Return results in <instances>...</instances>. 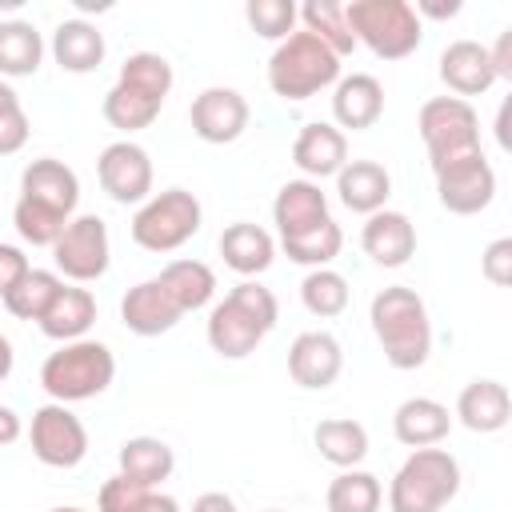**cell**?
Returning <instances> with one entry per match:
<instances>
[{"instance_id": "1", "label": "cell", "mask_w": 512, "mask_h": 512, "mask_svg": "<svg viewBox=\"0 0 512 512\" xmlns=\"http://www.w3.org/2000/svg\"><path fill=\"white\" fill-rule=\"evenodd\" d=\"M276 316H280V304H276L272 288H264L256 280H240L224 300L212 304L208 344L224 360H244L276 328Z\"/></svg>"}, {"instance_id": "2", "label": "cell", "mask_w": 512, "mask_h": 512, "mask_svg": "<svg viewBox=\"0 0 512 512\" xmlns=\"http://www.w3.org/2000/svg\"><path fill=\"white\" fill-rule=\"evenodd\" d=\"M368 320H372V332L384 348V360L400 372H412L428 360L432 352V320H428V308L424 300L404 288V284H392V288H380L372 296V308H368Z\"/></svg>"}, {"instance_id": "3", "label": "cell", "mask_w": 512, "mask_h": 512, "mask_svg": "<svg viewBox=\"0 0 512 512\" xmlns=\"http://www.w3.org/2000/svg\"><path fill=\"white\" fill-rule=\"evenodd\" d=\"M336 80H340V56L332 48H324L304 28H296L288 40H280L268 56V88L288 104L312 100L316 92L332 88Z\"/></svg>"}, {"instance_id": "4", "label": "cell", "mask_w": 512, "mask_h": 512, "mask_svg": "<svg viewBox=\"0 0 512 512\" xmlns=\"http://www.w3.org/2000/svg\"><path fill=\"white\" fill-rule=\"evenodd\" d=\"M116 380V356L108 344L100 340H72L60 344L44 364H40V388L56 400V404H80L92 400L100 392H108V384Z\"/></svg>"}, {"instance_id": "5", "label": "cell", "mask_w": 512, "mask_h": 512, "mask_svg": "<svg viewBox=\"0 0 512 512\" xmlns=\"http://www.w3.org/2000/svg\"><path fill=\"white\" fill-rule=\"evenodd\" d=\"M460 492V464L448 448H412L388 484V512H444Z\"/></svg>"}, {"instance_id": "6", "label": "cell", "mask_w": 512, "mask_h": 512, "mask_svg": "<svg viewBox=\"0 0 512 512\" xmlns=\"http://www.w3.org/2000/svg\"><path fill=\"white\" fill-rule=\"evenodd\" d=\"M344 20L352 28V40L372 48V56L380 60H404L424 40V24L408 0H348Z\"/></svg>"}, {"instance_id": "7", "label": "cell", "mask_w": 512, "mask_h": 512, "mask_svg": "<svg viewBox=\"0 0 512 512\" xmlns=\"http://www.w3.org/2000/svg\"><path fill=\"white\" fill-rule=\"evenodd\" d=\"M200 200L188 188H164L152 192L136 216H132V240L144 252H176L180 244H188L200 232Z\"/></svg>"}, {"instance_id": "8", "label": "cell", "mask_w": 512, "mask_h": 512, "mask_svg": "<svg viewBox=\"0 0 512 512\" xmlns=\"http://www.w3.org/2000/svg\"><path fill=\"white\" fill-rule=\"evenodd\" d=\"M420 140L428 148V164H444L468 152H480V120L468 100L456 96H432L416 116Z\"/></svg>"}, {"instance_id": "9", "label": "cell", "mask_w": 512, "mask_h": 512, "mask_svg": "<svg viewBox=\"0 0 512 512\" xmlns=\"http://www.w3.org/2000/svg\"><path fill=\"white\" fill-rule=\"evenodd\" d=\"M52 260H56V276L72 280V284H92L108 272L112 264V244H108V224L92 212L72 216L60 232V240L52 244Z\"/></svg>"}, {"instance_id": "10", "label": "cell", "mask_w": 512, "mask_h": 512, "mask_svg": "<svg viewBox=\"0 0 512 512\" xmlns=\"http://www.w3.org/2000/svg\"><path fill=\"white\" fill-rule=\"evenodd\" d=\"M432 176H436V196L452 216H476L496 200V172L484 148L436 164Z\"/></svg>"}, {"instance_id": "11", "label": "cell", "mask_w": 512, "mask_h": 512, "mask_svg": "<svg viewBox=\"0 0 512 512\" xmlns=\"http://www.w3.org/2000/svg\"><path fill=\"white\" fill-rule=\"evenodd\" d=\"M28 444H32V456L48 468H76L88 456V428L80 424V416L68 404L52 400L32 412Z\"/></svg>"}, {"instance_id": "12", "label": "cell", "mask_w": 512, "mask_h": 512, "mask_svg": "<svg viewBox=\"0 0 512 512\" xmlns=\"http://www.w3.org/2000/svg\"><path fill=\"white\" fill-rule=\"evenodd\" d=\"M96 180L116 204H144L152 196V160L136 140H112L96 156Z\"/></svg>"}, {"instance_id": "13", "label": "cell", "mask_w": 512, "mask_h": 512, "mask_svg": "<svg viewBox=\"0 0 512 512\" xmlns=\"http://www.w3.org/2000/svg\"><path fill=\"white\" fill-rule=\"evenodd\" d=\"M188 124L204 144H232L248 128V100L236 88H204L188 108Z\"/></svg>"}, {"instance_id": "14", "label": "cell", "mask_w": 512, "mask_h": 512, "mask_svg": "<svg viewBox=\"0 0 512 512\" xmlns=\"http://www.w3.org/2000/svg\"><path fill=\"white\" fill-rule=\"evenodd\" d=\"M344 368V352H340V340L332 332H300L288 348V376L308 388V392H320L328 384H336Z\"/></svg>"}, {"instance_id": "15", "label": "cell", "mask_w": 512, "mask_h": 512, "mask_svg": "<svg viewBox=\"0 0 512 512\" xmlns=\"http://www.w3.org/2000/svg\"><path fill=\"white\" fill-rule=\"evenodd\" d=\"M292 164L304 172V180H316L320 184L324 176H336L348 164V136L336 124L312 120L292 140Z\"/></svg>"}, {"instance_id": "16", "label": "cell", "mask_w": 512, "mask_h": 512, "mask_svg": "<svg viewBox=\"0 0 512 512\" xmlns=\"http://www.w3.org/2000/svg\"><path fill=\"white\" fill-rule=\"evenodd\" d=\"M360 248L380 264V268H400L412 260L416 252V228L404 212L396 208H380L364 220L360 228Z\"/></svg>"}, {"instance_id": "17", "label": "cell", "mask_w": 512, "mask_h": 512, "mask_svg": "<svg viewBox=\"0 0 512 512\" xmlns=\"http://www.w3.org/2000/svg\"><path fill=\"white\" fill-rule=\"evenodd\" d=\"M180 308H176V300L164 292V284L152 276V280H140L136 288H128L124 292V300H120V320H124V328L128 332H136V336H160V332H172L176 324H180Z\"/></svg>"}, {"instance_id": "18", "label": "cell", "mask_w": 512, "mask_h": 512, "mask_svg": "<svg viewBox=\"0 0 512 512\" xmlns=\"http://www.w3.org/2000/svg\"><path fill=\"white\" fill-rule=\"evenodd\" d=\"M440 80H444V88H448L456 100H468V96L488 92V88L496 84L488 48L476 44V40H452V44L440 52Z\"/></svg>"}, {"instance_id": "19", "label": "cell", "mask_w": 512, "mask_h": 512, "mask_svg": "<svg viewBox=\"0 0 512 512\" xmlns=\"http://www.w3.org/2000/svg\"><path fill=\"white\" fill-rule=\"evenodd\" d=\"M384 116V84L368 72H352L340 76L332 84V120L336 128H352L364 132Z\"/></svg>"}, {"instance_id": "20", "label": "cell", "mask_w": 512, "mask_h": 512, "mask_svg": "<svg viewBox=\"0 0 512 512\" xmlns=\"http://www.w3.org/2000/svg\"><path fill=\"white\" fill-rule=\"evenodd\" d=\"M20 196L40 200V204H48V208H56L60 216L72 220V212L80 204V180L64 160L40 156L20 172Z\"/></svg>"}, {"instance_id": "21", "label": "cell", "mask_w": 512, "mask_h": 512, "mask_svg": "<svg viewBox=\"0 0 512 512\" xmlns=\"http://www.w3.org/2000/svg\"><path fill=\"white\" fill-rule=\"evenodd\" d=\"M272 220H276L280 240H284V236H300V232H308V228L332 220V216H328V196L320 192L316 180H304V176H300V180H288V184L276 192V200H272Z\"/></svg>"}, {"instance_id": "22", "label": "cell", "mask_w": 512, "mask_h": 512, "mask_svg": "<svg viewBox=\"0 0 512 512\" xmlns=\"http://www.w3.org/2000/svg\"><path fill=\"white\" fill-rule=\"evenodd\" d=\"M448 432H452V412L432 396H408L392 412V436L404 448H436Z\"/></svg>"}, {"instance_id": "23", "label": "cell", "mask_w": 512, "mask_h": 512, "mask_svg": "<svg viewBox=\"0 0 512 512\" xmlns=\"http://www.w3.org/2000/svg\"><path fill=\"white\" fill-rule=\"evenodd\" d=\"M336 196L348 212H360V216H372L388 204L392 196V176L384 164L376 160H348L340 172H336Z\"/></svg>"}, {"instance_id": "24", "label": "cell", "mask_w": 512, "mask_h": 512, "mask_svg": "<svg viewBox=\"0 0 512 512\" xmlns=\"http://www.w3.org/2000/svg\"><path fill=\"white\" fill-rule=\"evenodd\" d=\"M36 324H40V332L48 340H60V344L84 340L88 328L96 324V296L88 288H80V284H64Z\"/></svg>"}, {"instance_id": "25", "label": "cell", "mask_w": 512, "mask_h": 512, "mask_svg": "<svg viewBox=\"0 0 512 512\" xmlns=\"http://www.w3.org/2000/svg\"><path fill=\"white\" fill-rule=\"evenodd\" d=\"M52 56L72 76L96 72L104 64V32L92 20H80V16L60 20L56 32H52Z\"/></svg>"}, {"instance_id": "26", "label": "cell", "mask_w": 512, "mask_h": 512, "mask_svg": "<svg viewBox=\"0 0 512 512\" xmlns=\"http://www.w3.org/2000/svg\"><path fill=\"white\" fill-rule=\"evenodd\" d=\"M508 416H512V400L500 380H472L456 396V420L468 432H480V436L500 432L508 424Z\"/></svg>"}, {"instance_id": "27", "label": "cell", "mask_w": 512, "mask_h": 512, "mask_svg": "<svg viewBox=\"0 0 512 512\" xmlns=\"http://www.w3.org/2000/svg\"><path fill=\"white\" fill-rule=\"evenodd\" d=\"M220 256L224 264L236 272V276H260L268 272L272 256H276V240L260 228V224H248V220H236L220 232Z\"/></svg>"}, {"instance_id": "28", "label": "cell", "mask_w": 512, "mask_h": 512, "mask_svg": "<svg viewBox=\"0 0 512 512\" xmlns=\"http://www.w3.org/2000/svg\"><path fill=\"white\" fill-rule=\"evenodd\" d=\"M164 284V292L176 300V308L188 316V312H200L212 304L216 296V272L204 264V260H172L160 268L156 276Z\"/></svg>"}, {"instance_id": "29", "label": "cell", "mask_w": 512, "mask_h": 512, "mask_svg": "<svg viewBox=\"0 0 512 512\" xmlns=\"http://www.w3.org/2000/svg\"><path fill=\"white\" fill-rule=\"evenodd\" d=\"M176 468L172 448L160 436H132L120 444V476H128L140 488H160Z\"/></svg>"}, {"instance_id": "30", "label": "cell", "mask_w": 512, "mask_h": 512, "mask_svg": "<svg viewBox=\"0 0 512 512\" xmlns=\"http://www.w3.org/2000/svg\"><path fill=\"white\" fill-rule=\"evenodd\" d=\"M160 108H164V100L160 96H152V92H144V88H136V84H124V80H116L108 92H104V104H100V112H104V120L116 128V132H140V128H148L156 116H160Z\"/></svg>"}, {"instance_id": "31", "label": "cell", "mask_w": 512, "mask_h": 512, "mask_svg": "<svg viewBox=\"0 0 512 512\" xmlns=\"http://www.w3.org/2000/svg\"><path fill=\"white\" fill-rule=\"evenodd\" d=\"M312 440H316V452H320L328 464H336L340 472H344V468H356V464L368 456V428H364L360 420H348V416H328V420H320L316 432H312Z\"/></svg>"}, {"instance_id": "32", "label": "cell", "mask_w": 512, "mask_h": 512, "mask_svg": "<svg viewBox=\"0 0 512 512\" xmlns=\"http://www.w3.org/2000/svg\"><path fill=\"white\" fill-rule=\"evenodd\" d=\"M44 60V40L32 20H0V80L32 76Z\"/></svg>"}, {"instance_id": "33", "label": "cell", "mask_w": 512, "mask_h": 512, "mask_svg": "<svg viewBox=\"0 0 512 512\" xmlns=\"http://www.w3.org/2000/svg\"><path fill=\"white\" fill-rule=\"evenodd\" d=\"M296 12H300V28L312 32V36H316L324 48H332L340 60H344L348 52H356L352 28H348V20H344V4H336V0H308V4H300Z\"/></svg>"}, {"instance_id": "34", "label": "cell", "mask_w": 512, "mask_h": 512, "mask_svg": "<svg viewBox=\"0 0 512 512\" xmlns=\"http://www.w3.org/2000/svg\"><path fill=\"white\" fill-rule=\"evenodd\" d=\"M324 504H328V512H380L384 488H380V480H376L372 472H364V468H344V472L328 484Z\"/></svg>"}, {"instance_id": "35", "label": "cell", "mask_w": 512, "mask_h": 512, "mask_svg": "<svg viewBox=\"0 0 512 512\" xmlns=\"http://www.w3.org/2000/svg\"><path fill=\"white\" fill-rule=\"evenodd\" d=\"M280 248H284V256H288L292 264L328 268V264L340 256V248H344V232H340L336 220H324V224H316V228H308V232H300V236H284Z\"/></svg>"}, {"instance_id": "36", "label": "cell", "mask_w": 512, "mask_h": 512, "mask_svg": "<svg viewBox=\"0 0 512 512\" xmlns=\"http://www.w3.org/2000/svg\"><path fill=\"white\" fill-rule=\"evenodd\" d=\"M64 288V280L56 276V272H48V268H32L12 292H4L0 300H4V308L16 316V320H40L44 312H48V304L56 300V292Z\"/></svg>"}, {"instance_id": "37", "label": "cell", "mask_w": 512, "mask_h": 512, "mask_svg": "<svg viewBox=\"0 0 512 512\" xmlns=\"http://www.w3.org/2000/svg\"><path fill=\"white\" fill-rule=\"evenodd\" d=\"M300 300L312 316L320 320H332L348 308V280L336 272V268H312L304 280H300Z\"/></svg>"}, {"instance_id": "38", "label": "cell", "mask_w": 512, "mask_h": 512, "mask_svg": "<svg viewBox=\"0 0 512 512\" xmlns=\"http://www.w3.org/2000/svg\"><path fill=\"white\" fill-rule=\"evenodd\" d=\"M12 224H16V232H20L24 244H32V248H52V244L60 240L68 216H60L56 208H48V204H40V200L20 196L16 208H12Z\"/></svg>"}, {"instance_id": "39", "label": "cell", "mask_w": 512, "mask_h": 512, "mask_svg": "<svg viewBox=\"0 0 512 512\" xmlns=\"http://www.w3.org/2000/svg\"><path fill=\"white\" fill-rule=\"evenodd\" d=\"M244 20L252 24L256 36L280 44V40H288V36L296 32L300 12H296L292 0H248V4H244Z\"/></svg>"}, {"instance_id": "40", "label": "cell", "mask_w": 512, "mask_h": 512, "mask_svg": "<svg viewBox=\"0 0 512 512\" xmlns=\"http://www.w3.org/2000/svg\"><path fill=\"white\" fill-rule=\"evenodd\" d=\"M116 80L136 84V88H144V92L168 100V92H172V64H168L160 52H132V56L120 64V76H116Z\"/></svg>"}, {"instance_id": "41", "label": "cell", "mask_w": 512, "mask_h": 512, "mask_svg": "<svg viewBox=\"0 0 512 512\" xmlns=\"http://www.w3.org/2000/svg\"><path fill=\"white\" fill-rule=\"evenodd\" d=\"M28 112L8 80H0V156H16L28 144Z\"/></svg>"}, {"instance_id": "42", "label": "cell", "mask_w": 512, "mask_h": 512, "mask_svg": "<svg viewBox=\"0 0 512 512\" xmlns=\"http://www.w3.org/2000/svg\"><path fill=\"white\" fill-rule=\"evenodd\" d=\"M480 272H484V280L496 284V288H508V284H512V240H508V236H500V240H492V244L484 248Z\"/></svg>"}, {"instance_id": "43", "label": "cell", "mask_w": 512, "mask_h": 512, "mask_svg": "<svg viewBox=\"0 0 512 512\" xmlns=\"http://www.w3.org/2000/svg\"><path fill=\"white\" fill-rule=\"evenodd\" d=\"M140 492H144L140 484H132L128 476H120V472H116L112 480H104V484H100L96 508H100V512H124V508H128V504H132Z\"/></svg>"}, {"instance_id": "44", "label": "cell", "mask_w": 512, "mask_h": 512, "mask_svg": "<svg viewBox=\"0 0 512 512\" xmlns=\"http://www.w3.org/2000/svg\"><path fill=\"white\" fill-rule=\"evenodd\" d=\"M28 272H32L28 256H24L16 244H0V296H4V292H12Z\"/></svg>"}, {"instance_id": "45", "label": "cell", "mask_w": 512, "mask_h": 512, "mask_svg": "<svg viewBox=\"0 0 512 512\" xmlns=\"http://www.w3.org/2000/svg\"><path fill=\"white\" fill-rule=\"evenodd\" d=\"M488 60H492L496 80H512V28H504L496 36V44L488 48Z\"/></svg>"}, {"instance_id": "46", "label": "cell", "mask_w": 512, "mask_h": 512, "mask_svg": "<svg viewBox=\"0 0 512 512\" xmlns=\"http://www.w3.org/2000/svg\"><path fill=\"white\" fill-rule=\"evenodd\" d=\"M124 512H180V504H176L172 496H164L160 488H144Z\"/></svg>"}, {"instance_id": "47", "label": "cell", "mask_w": 512, "mask_h": 512, "mask_svg": "<svg viewBox=\"0 0 512 512\" xmlns=\"http://www.w3.org/2000/svg\"><path fill=\"white\" fill-rule=\"evenodd\" d=\"M188 512H236V500L228 492H204V496L192 500Z\"/></svg>"}, {"instance_id": "48", "label": "cell", "mask_w": 512, "mask_h": 512, "mask_svg": "<svg viewBox=\"0 0 512 512\" xmlns=\"http://www.w3.org/2000/svg\"><path fill=\"white\" fill-rule=\"evenodd\" d=\"M20 432H24V428H20V416H16L8 404H0V448H4V444H16Z\"/></svg>"}, {"instance_id": "49", "label": "cell", "mask_w": 512, "mask_h": 512, "mask_svg": "<svg viewBox=\"0 0 512 512\" xmlns=\"http://www.w3.org/2000/svg\"><path fill=\"white\" fill-rule=\"evenodd\" d=\"M412 8H416V16H432V20H452V16L460 12L456 0H452V4H428V0H424V4H412Z\"/></svg>"}, {"instance_id": "50", "label": "cell", "mask_w": 512, "mask_h": 512, "mask_svg": "<svg viewBox=\"0 0 512 512\" xmlns=\"http://www.w3.org/2000/svg\"><path fill=\"white\" fill-rule=\"evenodd\" d=\"M508 112H512V100L500 104V116H496V140L500 148H512V136H508Z\"/></svg>"}, {"instance_id": "51", "label": "cell", "mask_w": 512, "mask_h": 512, "mask_svg": "<svg viewBox=\"0 0 512 512\" xmlns=\"http://www.w3.org/2000/svg\"><path fill=\"white\" fill-rule=\"evenodd\" d=\"M12 360H16V352H12L8 336H0V384H4V380H8V372H12Z\"/></svg>"}, {"instance_id": "52", "label": "cell", "mask_w": 512, "mask_h": 512, "mask_svg": "<svg viewBox=\"0 0 512 512\" xmlns=\"http://www.w3.org/2000/svg\"><path fill=\"white\" fill-rule=\"evenodd\" d=\"M48 512H84V508H72V504H68V508H48Z\"/></svg>"}, {"instance_id": "53", "label": "cell", "mask_w": 512, "mask_h": 512, "mask_svg": "<svg viewBox=\"0 0 512 512\" xmlns=\"http://www.w3.org/2000/svg\"><path fill=\"white\" fill-rule=\"evenodd\" d=\"M268 512H284V508H268Z\"/></svg>"}]
</instances>
